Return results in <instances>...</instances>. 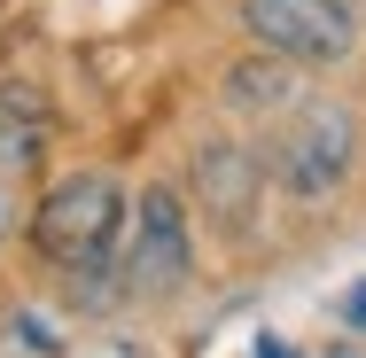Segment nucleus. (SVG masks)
<instances>
[{
	"label": "nucleus",
	"mask_w": 366,
	"mask_h": 358,
	"mask_svg": "<svg viewBox=\"0 0 366 358\" xmlns=\"http://www.w3.org/2000/svg\"><path fill=\"white\" fill-rule=\"evenodd\" d=\"M351 327H366V281L351 288Z\"/></svg>",
	"instance_id": "nucleus-9"
},
{
	"label": "nucleus",
	"mask_w": 366,
	"mask_h": 358,
	"mask_svg": "<svg viewBox=\"0 0 366 358\" xmlns=\"http://www.w3.org/2000/svg\"><path fill=\"white\" fill-rule=\"evenodd\" d=\"M296 63H281V55H273V63H234V78H226V101H234V109H273V101H289L296 94Z\"/></svg>",
	"instance_id": "nucleus-6"
},
{
	"label": "nucleus",
	"mask_w": 366,
	"mask_h": 358,
	"mask_svg": "<svg viewBox=\"0 0 366 358\" xmlns=\"http://www.w3.org/2000/svg\"><path fill=\"white\" fill-rule=\"evenodd\" d=\"M117 218H125L117 179H109V171H71V179L47 187V203L31 218V242H39L47 265L86 273V265H102V257L117 249Z\"/></svg>",
	"instance_id": "nucleus-2"
},
{
	"label": "nucleus",
	"mask_w": 366,
	"mask_h": 358,
	"mask_svg": "<svg viewBox=\"0 0 366 358\" xmlns=\"http://www.w3.org/2000/svg\"><path fill=\"white\" fill-rule=\"evenodd\" d=\"M195 203L211 211L219 234H249L257 226V156L242 141H203L195 148Z\"/></svg>",
	"instance_id": "nucleus-4"
},
{
	"label": "nucleus",
	"mask_w": 366,
	"mask_h": 358,
	"mask_svg": "<svg viewBox=\"0 0 366 358\" xmlns=\"http://www.w3.org/2000/svg\"><path fill=\"white\" fill-rule=\"evenodd\" d=\"M31 133H24V125H8V117H0V164H31Z\"/></svg>",
	"instance_id": "nucleus-7"
},
{
	"label": "nucleus",
	"mask_w": 366,
	"mask_h": 358,
	"mask_svg": "<svg viewBox=\"0 0 366 358\" xmlns=\"http://www.w3.org/2000/svg\"><path fill=\"white\" fill-rule=\"evenodd\" d=\"M242 31L265 55L296 63V71L304 63H343L351 39H359V24H351L343 0H242Z\"/></svg>",
	"instance_id": "nucleus-3"
},
{
	"label": "nucleus",
	"mask_w": 366,
	"mask_h": 358,
	"mask_svg": "<svg viewBox=\"0 0 366 358\" xmlns=\"http://www.w3.org/2000/svg\"><path fill=\"white\" fill-rule=\"evenodd\" d=\"M8 226H16V203H8V187H0V242H8Z\"/></svg>",
	"instance_id": "nucleus-10"
},
{
	"label": "nucleus",
	"mask_w": 366,
	"mask_h": 358,
	"mask_svg": "<svg viewBox=\"0 0 366 358\" xmlns=\"http://www.w3.org/2000/svg\"><path fill=\"white\" fill-rule=\"evenodd\" d=\"M133 281L141 288L187 281V211H179L172 187H148L133 203Z\"/></svg>",
	"instance_id": "nucleus-5"
},
{
	"label": "nucleus",
	"mask_w": 366,
	"mask_h": 358,
	"mask_svg": "<svg viewBox=\"0 0 366 358\" xmlns=\"http://www.w3.org/2000/svg\"><path fill=\"white\" fill-rule=\"evenodd\" d=\"M351 156H359V117L343 101H289L281 125H273V141H265L273 179L289 195H304V203L335 195L343 171H351Z\"/></svg>",
	"instance_id": "nucleus-1"
},
{
	"label": "nucleus",
	"mask_w": 366,
	"mask_h": 358,
	"mask_svg": "<svg viewBox=\"0 0 366 358\" xmlns=\"http://www.w3.org/2000/svg\"><path fill=\"white\" fill-rule=\"evenodd\" d=\"M257 358H296V351L281 343V335H265V343H257Z\"/></svg>",
	"instance_id": "nucleus-8"
}]
</instances>
